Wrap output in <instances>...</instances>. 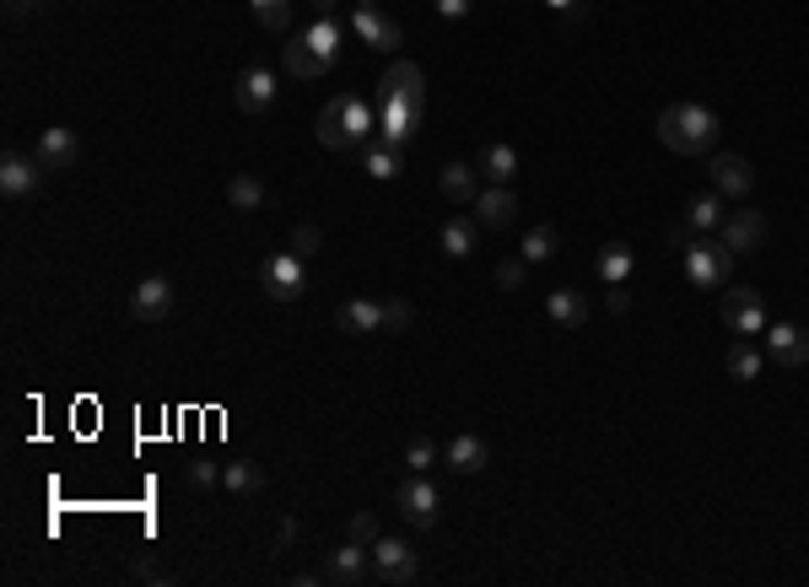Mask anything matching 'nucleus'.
Returning a JSON list of instances; mask_svg holds the SVG:
<instances>
[{"instance_id": "obj_22", "label": "nucleus", "mask_w": 809, "mask_h": 587, "mask_svg": "<svg viewBox=\"0 0 809 587\" xmlns=\"http://www.w3.org/2000/svg\"><path fill=\"white\" fill-rule=\"evenodd\" d=\"M372 566V556H367V545H356V539H345L340 550H329V561H324V577L329 583H356L362 572Z\"/></svg>"}, {"instance_id": "obj_20", "label": "nucleus", "mask_w": 809, "mask_h": 587, "mask_svg": "<svg viewBox=\"0 0 809 587\" xmlns=\"http://www.w3.org/2000/svg\"><path fill=\"white\" fill-rule=\"evenodd\" d=\"M130 312H136L141 323H162V318L173 312V286H167L162 276H147V281L136 286V296H130Z\"/></svg>"}, {"instance_id": "obj_16", "label": "nucleus", "mask_w": 809, "mask_h": 587, "mask_svg": "<svg viewBox=\"0 0 809 587\" xmlns=\"http://www.w3.org/2000/svg\"><path fill=\"white\" fill-rule=\"evenodd\" d=\"M767 356L783 361V367H805L809 361V329H799V323H772V329H767Z\"/></svg>"}, {"instance_id": "obj_44", "label": "nucleus", "mask_w": 809, "mask_h": 587, "mask_svg": "<svg viewBox=\"0 0 809 587\" xmlns=\"http://www.w3.org/2000/svg\"><path fill=\"white\" fill-rule=\"evenodd\" d=\"M545 5H556V11H567V16H578V11H583V0H545Z\"/></svg>"}, {"instance_id": "obj_40", "label": "nucleus", "mask_w": 809, "mask_h": 587, "mask_svg": "<svg viewBox=\"0 0 809 587\" xmlns=\"http://www.w3.org/2000/svg\"><path fill=\"white\" fill-rule=\"evenodd\" d=\"M605 307H610L616 318H621V312L632 307V292H627V281H610V292H605Z\"/></svg>"}, {"instance_id": "obj_25", "label": "nucleus", "mask_w": 809, "mask_h": 587, "mask_svg": "<svg viewBox=\"0 0 809 587\" xmlns=\"http://www.w3.org/2000/svg\"><path fill=\"white\" fill-rule=\"evenodd\" d=\"M545 312H551V323H561V329H578V323L589 318V296L572 292V286H561V292L545 296Z\"/></svg>"}, {"instance_id": "obj_15", "label": "nucleus", "mask_w": 809, "mask_h": 587, "mask_svg": "<svg viewBox=\"0 0 809 587\" xmlns=\"http://www.w3.org/2000/svg\"><path fill=\"white\" fill-rule=\"evenodd\" d=\"M334 329H340V334H378V329H383V302H372V296L340 302V307H334Z\"/></svg>"}, {"instance_id": "obj_37", "label": "nucleus", "mask_w": 809, "mask_h": 587, "mask_svg": "<svg viewBox=\"0 0 809 587\" xmlns=\"http://www.w3.org/2000/svg\"><path fill=\"white\" fill-rule=\"evenodd\" d=\"M523 276H529V259H523V254L496 265V286H502V292H518V286H523Z\"/></svg>"}, {"instance_id": "obj_24", "label": "nucleus", "mask_w": 809, "mask_h": 587, "mask_svg": "<svg viewBox=\"0 0 809 587\" xmlns=\"http://www.w3.org/2000/svg\"><path fill=\"white\" fill-rule=\"evenodd\" d=\"M476 238H481V221H476V216H448V227H443V254H448V259H470V254H476Z\"/></svg>"}, {"instance_id": "obj_19", "label": "nucleus", "mask_w": 809, "mask_h": 587, "mask_svg": "<svg viewBox=\"0 0 809 587\" xmlns=\"http://www.w3.org/2000/svg\"><path fill=\"white\" fill-rule=\"evenodd\" d=\"M38 162H27L22 151H5L0 156V189H5V200H27L33 189H38Z\"/></svg>"}, {"instance_id": "obj_29", "label": "nucleus", "mask_w": 809, "mask_h": 587, "mask_svg": "<svg viewBox=\"0 0 809 587\" xmlns=\"http://www.w3.org/2000/svg\"><path fill=\"white\" fill-rule=\"evenodd\" d=\"M227 205H232V210H260V205H265V183H260L254 173H238V178L227 183Z\"/></svg>"}, {"instance_id": "obj_7", "label": "nucleus", "mask_w": 809, "mask_h": 587, "mask_svg": "<svg viewBox=\"0 0 809 587\" xmlns=\"http://www.w3.org/2000/svg\"><path fill=\"white\" fill-rule=\"evenodd\" d=\"M394 507H400V518H405L410 528H432V523H438V485H432L427 474H410V480H400Z\"/></svg>"}, {"instance_id": "obj_14", "label": "nucleus", "mask_w": 809, "mask_h": 587, "mask_svg": "<svg viewBox=\"0 0 809 587\" xmlns=\"http://www.w3.org/2000/svg\"><path fill=\"white\" fill-rule=\"evenodd\" d=\"M416 125H421V109L378 98V141H389V146H405V141L416 136Z\"/></svg>"}, {"instance_id": "obj_32", "label": "nucleus", "mask_w": 809, "mask_h": 587, "mask_svg": "<svg viewBox=\"0 0 809 587\" xmlns=\"http://www.w3.org/2000/svg\"><path fill=\"white\" fill-rule=\"evenodd\" d=\"M632 265H637V259H632L627 243H605V248H599V276H605V281H627Z\"/></svg>"}, {"instance_id": "obj_34", "label": "nucleus", "mask_w": 809, "mask_h": 587, "mask_svg": "<svg viewBox=\"0 0 809 587\" xmlns=\"http://www.w3.org/2000/svg\"><path fill=\"white\" fill-rule=\"evenodd\" d=\"M222 485H227V490H238V496L265 490V469H260V463H232V469L222 474Z\"/></svg>"}, {"instance_id": "obj_45", "label": "nucleus", "mask_w": 809, "mask_h": 587, "mask_svg": "<svg viewBox=\"0 0 809 587\" xmlns=\"http://www.w3.org/2000/svg\"><path fill=\"white\" fill-rule=\"evenodd\" d=\"M314 5V16H334V0H308Z\"/></svg>"}, {"instance_id": "obj_36", "label": "nucleus", "mask_w": 809, "mask_h": 587, "mask_svg": "<svg viewBox=\"0 0 809 587\" xmlns=\"http://www.w3.org/2000/svg\"><path fill=\"white\" fill-rule=\"evenodd\" d=\"M405 463H410L416 474H427V469L438 463V442H432V437H416L410 447H405Z\"/></svg>"}, {"instance_id": "obj_18", "label": "nucleus", "mask_w": 809, "mask_h": 587, "mask_svg": "<svg viewBox=\"0 0 809 587\" xmlns=\"http://www.w3.org/2000/svg\"><path fill=\"white\" fill-rule=\"evenodd\" d=\"M232 98H238L243 114H265V109L276 103V76H270L265 65H249V71L238 76V92H232Z\"/></svg>"}, {"instance_id": "obj_17", "label": "nucleus", "mask_w": 809, "mask_h": 587, "mask_svg": "<svg viewBox=\"0 0 809 587\" xmlns=\"http://www.w3.org/2000/svg\"><path fill=\"white\" fill-rule=\"evenodd\" d=\"M76 151H81V141H76V130H65V125H49L43 136H38V167L43 173H60V167H71L76 162Z\"/></svg>"}, {"instance_id": "obj_26", "label": "nucleus", "mask_w": 809, "mask_h": 587, "mask_svg": "<svg viewBox=\"0 0 809 587\" xmlns=\"http://www.w3.org/2000/svg\"><path fill=\"white\" fill-rule=\"evenodd\" d=\"M362 162H367V173L372 178H400L405 173V146H389V141H372V146H362Z\"/></svg>"}, {"instance_id": "obj_39", "label": "nucleus", "mask_w": 809, "mask_h": 587, "mask_svg": "<svg viewBox=\"0 0 809 587\" xmlns=\"http://www.w3.org/2000/svg\"><path fill=\"white\" fill-rule=\"evenodd\" d=\"M319 243H324L319 227H308V221H303V227H292V254H303V259H308V254H319Z\"/></svg>"}, {"instance_id": "obj_35", "label": "nucleus", "mask_w": 809, "mask_h": 587, "mask_svg": "<svg viewBox=\"0 0 809 587\" xmlns=\"http://www.w3.org/2000/svg\"><path fill=\"white\" fill-rule=\"evenodd\" d=\"M410 323H416V307H410L405 296H389V302H383V329H394V334H405Z\"/></svg>"}, {"instance_id": "obj_30", "label": "nucleus", "mask_w": 809, "mask_h": 587, "mask_svg": "<svg viewBox=\"0 0 809 587\" xmlns=\"http://www.w3.org/2000/svg\"><path fill=\"white\" fill-rule=\"evenodd\" d=\"M556 248H561V238H556V227H551V221H545V227H529V232H523V259H529V265H545V259H551Z\"/></svg>"}, {"instance_id": "obj_38", "label": "nucleus", "mask_w": 809, "mask_h": 587, "mask_svg": "<svg viewBox=\"0 0 809 587\" xmlns=\"http://www.w3.org/2000/svg\"><path fill=\"white\" fill-rule=\"evenodd\" d=\"M351 539L372 550V545L383 539V534H378V512H356V518H351Z\"/></svg>"}, {"instance_id": "obj_23", "label": "nucleus", "mask_w": 809, "mask_h": 587, "mask_svg": "<svg viewBox=\"0 0 809 587\" xmlns=\"http://www.w3.org/2000/svg\"><path fill=\"white\" fill-rule=\"evenodd\" d=\"M448 469H459V474H481L485 463H491V452H485V442L476 432H459V437L448 442Z\"/></svg>"}, {"instance_id": "obj_33", "label": "nucleus", "mask_w": 809, "mask_h": 587, "mask_svg": "<svg viewBox=\"0 0 809 587\" xmlns=\"http://www.w3.org/2000/svg\"><path fill=\"white\" fill-rule=\"evenodd\" d=\"M729 378H740V383H756V378H761V350L740 340V345L729 350Z\"/></svg>"}, {"instance_id": "obj_2", "label": "nucleus", "mask_w": 809, "mask_h": 587, "mask_svg": "<svg viewBox=\"0 0 809 587\" xmlns=\"http://www.w3.org/2000/svg\"><path fill=\"white\" fill-rule=\"evenodd\" d=\"M718 114L712 109H701V103H669L663 114H658V141L669 151H680V156H701V151H712L718 141Z\"/></svg>"}, {"instance_id": "obj_12", "label": "nucleus", "mask_w": 809, "mask_h": 587, "mask_svg": "<svg viewBox=\"0 0 809 587\" xmlns=\"http://www.w3.org/2000/svg\"><path fill=\"white\" fill-rule=\"evenodd\" d=\"M707 173H712V189H718V194H729V200H740V194H750V189H756V167H750L740 151H718Z\"/></svg>"}, {"instance_id": "obj_43", "label": "nucleus", "mask_w": 809, "mask_h": 587, "mask_svg": "<svg viewBox=\"0 0 809 587\" xmlns=\"http://www.w3.org/2000/svg\"><path fill=\"white\" fill-rule=\"evenodd\" d=\"M189 480H194V485H216V480H222V474H216V469H211V463H194V474H189Z\"/></svg>"}, {"instance_id": "obj_8", "label": "nucleus", "mask_w": 809, "mask_h": 587, "mask_svg": "<svg viewBox=\"0 0 809 587\" xmlns=\"http://www.w3.org/2000/svg\"><path fill=\"white\" fill-rule=\"evenodd\" d=\"M351 22H356V33H362L378 54H394V49L405 43L400 22H394V16H383V11H378V0H356V5H351Z\"/></svg>"}, {"instance_id": "obj_27", "label": "nucleus", "mask_w": 809, "mask_h": 587, "mask_svg": "<svg viewBox=\"0 0 809 587\" xmlns=\"http://www.w3.org/2000/svg\"><path fill=\"white\" fill-rule=\"evenodd\" d=\"M685 227H691V232H712V227H723V194H718V189L696 194V200L685 205Z\"/></svg>"}, {"instance_id": "obj_9", "label": "nucleus", "mask_w": 809, "mask_h": 587, "mask_svg": "<svg viewBox=\"0 0 809 587\" xmlns=\"http://www.w3.org/2000/svg\"><path fill=\"white\" fill-rule=\"evenodd\" d=\"M378 98H389V103H410V109H427V76H421V65L394 60V65L383 71V81H378Z\"/></svg>"}, {"instance_id": "obj_11", "label": "nucleus", "mask_w": 809, "mask_h": 587, "mask_svg": "<svg viewBox=\"0 0 809 587\" xmlns=\"http://www.w3.org/2000/svg\"><path fill=\"white\" fill-rule=\"evenodd\" d=\"M767 243V210H734L723 216V248L740 259V254H756Z\"/></svg>"}, {"instance_id": "obj_3", "label": "nucleus", "mask_w": 809, "mask_h": 587, "mask_svg": "<svg viewBox=\"0 0 809 587\" xmlns=\"http://www.w3.org/2000/svg\"><path fill=\"white\" fill-rule=\"evenodd\" d=\"M340 60V22L334 16H314L292 43H287V71L298 81H319L324 71H334Z\"/></svg>"}, {"instance_id": "obj_31", "label": "nucleus", "mask_w": 809, "mask_h": 587, "mask_svg": "<svg viewBox=\"0 0 809 587\" xmlns=\"http://www.w3.org/2000/svg\"><path fill=\"white\" fill-rule=\"evenodd\" d=\"M249 11H254V22L265 33H287L292 27V0H249Z\"/></svg>"}, {"instance_id": "obj_10", "label": "nucleus", "mask_w": 809, "mask_h": 587, "mask_svg": "<svg viewBox=\"0 0 809 587\" xmlns=\"http://www.w3.org/2000/svg\"><path fill=\"white\" fill-rule=\"evenodd\" d=\"M367 556H372V572H378L383 583H410V577L421 572L416 550H410L405 539H389V534H383V539H378V545H372Z\"/></svg>"}, {"instance_id": "obj_21", "label": "nucleus", "mask_w": 809, "mask_h": 587, "mask_svg": "<svg viewBox=\"0 0 809 587\" xmlns=\"http://www.w3.org/2000/svg\"><path fill=\"white\" fill-rule=\"evenodd\" d=\"M438 189H443L454 205H476V194H481V167H470V162H448V167L438 173Z\"/></svg>"}, {"instance_id": "obj_13", "label": "nucleus", "mask_w": 809, "mask_h": 587, "mask_svg": "<svg viewBox=\"0 0 809 587\" xmlns=\"http://www.w3.org/2000/svg\"><path fill=\"white\" fill-rule=\"evenodd\" d=\"M476 221H481L485 232H507L518 221V200H513L507 183H491V189L476 194Z\"/></svg>"}, {"instance_id": "obj_4", "label": "nucleus", "mask_w": 809, "mask_h": 587, "mask_svg": "<svg viewBox=\"0 0 809 587\" xmlns=\"http://www.w3.org/2000/svg\"><path fill=\"white\" fill-rule=\"evenodd\" d=\"M680 259H685V276H691L696 292H723L729 265H734V254L723 248V238H707V232H696L691 248H680Z\"/></svg>"}, {"instance_id": "obj_41", "label": "nucleus", "mask_w": 809, "mask_h": 587, "mask_svg": "<svg viewBox=\"0 0 809 587\" xmlns=\"http://www.w3.org/2000/svg\"><path fill=\"white\" fill-rule=\"evenodd\" d=\"M470 5H476V0H438V16L459 22V16H470Z\"/></svg>"}, {"instance_id": "obj_1", "label": "nucleus", "mask_w": 809, "mask_h": 587, "mask_svg": "<svg viewBox=\"0 0 809 587\" xmlns=\"http://www.w3.org/2000/svg\"><path fill=\"white\" fill-rule=\"evenodd\" d=\"M372 130H378V109L367 98H356V92H340L334 103H324L319 119H314V136L329 151H362L372 141Z\"/></svg>"}, {"instance_id": "obj_5", "label": "nucleus", "mask_w": 809, "mask_h": 587, "mask_svg": "<svg viewBox=\"0 0 809 587\" xmlns=\"http://www.w3.org/2000/svg\"><path fill=\"white\" fill-rule=\"evenodd\" d=\"M718 312H723V323H729L740 340H756V334H767V302H761V292H756V286H723Z\"/></svg>"}, {"instance_id": "obj_42", "label": "nucleus", "mask_w": 809, "mask_h": 587, "mask_svg": "<svg viewBox=\"0 0 809 587\" xmlns=\"http://www.w3.org/2000/svg\"><path fill=\"white\" fill-rule=\"evenodd\" d=\"M691 238H696V232H691V227H674V232H669V248H674V254H680V248H691Z\"/></svg>"}, {"instance_id": "obj_28", "label": "nucleus", "mask_w": 809, "mask_h": 587, "mask_svg": "<svg viewBox=\"0 0 809 587\" xmlns=\"http://www.w3.org/2000/svg\"><path fill=\"white\" fill-rule=\"evenodd\" d=\"M476 167H481V178H491V183H513V173H518V151L513 146H485Z\"/></svg>"}, {"instance_id": "obj_6", "label": "nucleus", "mask_w": 809, "mask_h": 587, "mask_svg": "<svg viewBox=\"0 0 809 587\" xmlns=\"http://www.w3.org/2000/svg\"><path fill=\"white\" fill-rule=\"evenodd\" d=\"M260 286L270 302H298L308 292V270H303V254H270L260 265Z\"/></svg>"}]
</instances>
